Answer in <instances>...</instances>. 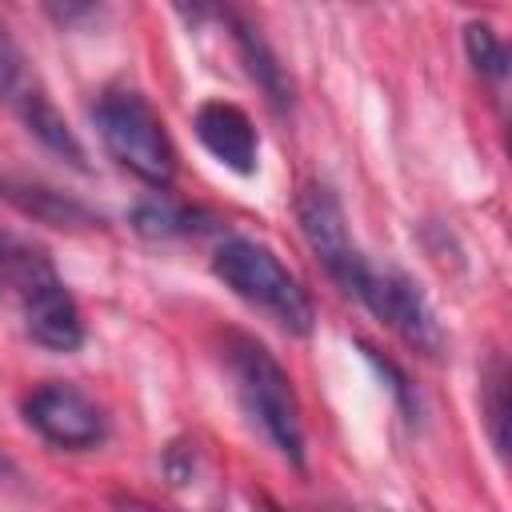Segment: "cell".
<instances>
[{"label": "cell", "instance_id": "cell-1", "mask_svg": "<svg viewBox=\"0 0 512 512\" xmlns=\"http://www.w3.org/2000/svg\"><path fill=\"white\" fill-rule=\"evenodd\" d=\"M224 364L232 376V392L248 416V424L284 456L288 464H304V420H300V400L292 388V376L284 364L244 332H232L224 340Z\"/></svg>", "mask_w": 512, "mask_h": 512}, {"label": "cell", "instance_id": "cell-2", "mask_svg": "<svg viewBox=\"0 0 512 512\" xmlns=\"http://www.w3.org/2000/svg\"><path fill=\"white\" fill-rule=\"evenodd\" d=\"M212 272L232 296H240L256 312H264L284 332H292V336L312 332L316 304H312L308 288L296 280V272H288V264L268 244H260L252 236H224L212 252Z\"/></svg>", "mask_w": 512, "mask_h": 512}, {"label": "cell", "instance_id": "cell-3", "mask_svg": "<svg viewBox=\"0 0 512 512\" xmlns=\"http://www.w3.org/2000/svg\"><path fill=\"white\" fill-rule=\"evenodd\" d=\"M92 124L104 152L128 168L148 188H168L176 180V148L172 136L152 108V100L136 88H104L92 104Z\"/></svg>", "mask_w": 512, "mask_h": 512}, {"label": "cell", "instance_id": "cell-4", "mask_svg": "<svg viewBox=\"0 0 512 512\" xmlns=\"http://www.w3.org/2000/svg\"><path fill=\"white\" fill-rule=\"evenodd\" d=\"M0 104L60 160H68L72 168H88L84 144L76 140L72 124L64 120V112L56 108V100L48 96L40 72L32 68V60L24 56L20 40L12 36V28L0 20Z\"/></svg>", "mask_w": 512, "mask_h": 512}, {"label": "cell", "instance_id": "cell-5", "mask_svg": "<svg viewBox=\"0 0 512 512\" xmlns=\"http://www.w3.org/2000/svg\"><path fill=\"white\" fill-rule=\"evenodd\" d=\"M20 316H24V332L48 348V352H76L84 344V316L76 296L68 292V284L56 276V268L48 264V256L40 248H20L16 272L8 280Z\"/></svg>", "mask_w": 512, "mask_h": 512}, {"label": "cell", "instance_id": "cell-6", "mask_svg": "<svg viewBox=\"0 0 512 512\" xmlns=\"http://www.w3.org/2000/svg\"><path fill=\"white\" fill-rule=\"evenodd\" d=\"M24 424L52 448L64 452H92L108 440V416L104 408L68 380H48L32 388L20 404Z\"/></svg>", "mask_w": 512, "mask_h": 512}, {"label": "cell", "instance_id": "cell-7", "mask_svg": "<svg viewBox=\"0 0 512 512\" xmlns=\"http://www.w3.org/2000/svg\"><path fill=\"white\" fill-rule=\"evenodd\" d=\"M296 224L304 232V244L312 248V256L324 264V272L348 292L356 296L360 280L368 276V256L360 252V244L348 232V216L344 204L336 200V192L328 184H304L296 196Z\"/></svg>", "mask_w": 512, "mask_h": 512}, {"label": "cell", "instance_id": "cell-8", "mask_svg": "<svg viewBox=\"0 0 512 512\" xmlns=\"http://www.w3.org/2000/svg\"><path fill=\"white\" fill-rule=\"evenodd\" d=\"M356 300L380 320L388 324L408 348L424 352V356H440L444 352V328L428 304V296L420 292V284L396 268H368V276L356 288Z\"/></svg>", "mask_w": 512, "mask_h": 512}, {"label": "cell", "instance_id": "cell-9", "mask_svg": "<svg viewBox=\"0 0 512 512\" xmlns=\"http://www.w3.org/2000/svg\"><path fill=\"white\" fill-rule=\"evenodd\" d=\"M192 128H196V140L208 148V156L228 172L252 176L260 168V132L240 104L204 100L192 116Z\"/></svg>", "mask_w": 512, "mask_h": 512}, {"label": "cell", "instance_id": "cell-10", "mask_svg": "<svg viewBox=\"0 0 512 512\" xmlns=\"http://www.w3.org/2000/svg\"><path fill=\"white\" fill-rule=\"evenodd\" d=\"M232 20V40H236V52H240V60H244V68H248V76L256 80V88L264 92V100L280 112V108H288V80H284V68L276 64V56H272V48H268V40L252 28V24H244V20H236V16H228Z\"/></svg>", "mask_w": 512, "mask_h": 512}, {"label": "cell", "instance_id": "cell-11", "mask_svg": "<svg viewBox=\"0 0 512 512\" xmlns=\"http://www.w3.org/2000/svg\"><path fill=\"white\" fill-rule=\"evenodd\" d=\"M196 220H204V212H196V208H188L180 200H168L164 192H152L148 200H140L132 208V228L144 232V236H160V240L200 232L204 224H196Z\"/></svg>", "mask_w": 512, "mask_h": 512}, {"label": "cell", "instance_id": "cell-12", "mask_svg": "<svg viewBox=\"0 0 512 512\" xmlns=\"http://www.w3.org/2000/svg\"><path fill=\"white\" fill-rule=\"evenodd\" d=\"M0 188H4V196L16 200L24 212H32V216H40V220H48V224H56V228H64V224H92V212H88L84 204L60 196L56 188L20 184V180H0Z\"/></svg>", "mask_w": 512, "mask_h": 512}, {"label": "cell", "instance_id": "cell-13", "mask_svg": "<svg viewBox=\"0 0 512 512\" xmlns=\"http://www.w3.org/2000/svg\"><path fill=\"white\" fill-rule=\"evenodd\" d=\"M480 412H484V424H488V440L492 448L504 456V424H508V372H504V360L492 356L488 368L480 372Z\"/></svg>", "mask_w": 512, "mask_h": 512}, {"label": "cell", "instance_id": "cell-14", "mask_svg": "<svg viewBox=\"0 0 512 512\" xmlns=\"http://www.w3.org/2000/svg\"><path fill=\"white\" fill-rule=\"evenodd\" d=\"M464 52H468L472 68H476L484 80L504 84V72H508V48H504V40L492 32V24H484V20L464 24Z\"/></svg>", "mask_w": 512, "mask_h": 512}, {"label": "cell", "instance_id": "cell-15", "mask_svg": "<svg viewBox=\"0 0 512 512\" xmlns=\"http://www.w3.org/2000/svg\"><path fill=\"white\" fill-rule=\"evenodd\" d=\"M20 248H24V244H16V240L0 228V288H8V280H12V272H16V260H20Z\"/></svg>", "mask_w": 512, "mask_h": 512}, {"label": "cell", "instance_id": "cell-16", "mask_svg": "<svg viewBox=\"0 0 512 512\" xmlns=\"http://www.w3.org/2000/svg\"><path fill=\"white\" fill-rule=\"evenodd\" d=\"M112 508H116V512H164V508H156V504H148V500H140V496H116Z\"/></svg>", "mask_w": 512, "mask_h": 512}]
</instances>
